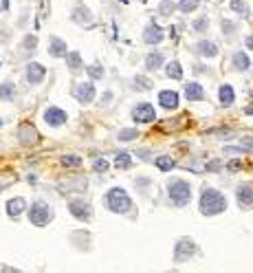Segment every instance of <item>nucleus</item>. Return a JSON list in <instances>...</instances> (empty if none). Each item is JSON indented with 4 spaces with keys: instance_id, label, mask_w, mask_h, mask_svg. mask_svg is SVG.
Instances as JSON below:
<instances>
[{
    "instance_id": "34",
    "label": "nucleus",
    "mask_w": 253,
    "mask_h": 273,
    "mask_svg": "<svg viewBox=\"0 0 253 273\" xmlns=\"http://www.w3.org/2000/svg\"><path fill=\"white\" fill-rule=\"evenodd\" d=\"M86 71H88L90 79H102V77H104V69H102V66H99V64H90Z\"/></svg>"
},
{
    "instance_id": "11",
    "label": "nucleus",
    "mask_w": 253,
    "mask_h": 273,
    "mask_svg": "<svg viewBox=\"0 0 253 273\" xmlns=\"http://www.w3.org/2000/svg\"><path fill=\"white\" fill-rule=\"evenodd\" d=\"M44 75H46V69H44L42 64H38V62L26 64V73H24V77H26V82H29L31 86H36V84L42 82Z\"/></svg>"
},
{
    "instance_id": "6",
    "label": "nucleus",
    "mask_w": 253,
    "mask_h": 273,
    "mask_svg": "<svg viewBox=\"0 0 253 273\" xmlns=\"http://www.w3.org/2000/svg\"><path fill=\"white\" fill-rule=\"evenodd\" d=\"M132 119H135L137 124H152L156 119V110L154 106H152L150 102H141L137 104L135 108H132Z\"/></svg>"
},
{
    "instance_id": "42",
    "label": "nucleus",
    "mask_w": 253,
    "mask_h": 273,
    "mask_svg": "<svg viewBox=\"0 0 253 273\" xmlns=\"http://www.w3.org/2000/svg\"><path fill=\"white\" fill-rule=\"evenodd\" d=\"M244 44H247V49L253 51V36H247V40H244Z\"/></svg>"
},
{
    "instance_id": "1",
    "label": "nucleus",
    "mask_w": 253,
    "mask_h": 273,
    "mask_svg": "<svg viewBox=\"0 0 253 273\" xmlns=\"http://www.w3.org/2000/svg\"><path fill=\"white\" fill-rule=\"evenodd\" d=\"M227 209V198L223 192L214 188H205L201 194V214L203 216H216Z\"/></svg>"
},
{
    "instance_id": "24",
    "label": "nucleus",
    "mask_w": 253,
    "mask_h": 273,
    "mask_svg": "<svg viewBox=\"0 0 253 273\" xmlns=\"http://www.w3.org/2000/svg\"><path fill=\"white\" fill-rule=\"evenodd\" d=\"M165 75H168L170 79H181L183 77L181 62H178V59H172V62L168 64V69H165Z\"/></svg>"
},
{
    "instance_id": "18",
    "label": "nucleus",
    "mask_w": 253,
    "mask_h": 273,
    "mask_svg": "<svg viewBox=\"0 0 253 273\" xmlns=\"http://www.w3.org/2000/svg\"><path fill=\"white\" fill-rule=\"evenodd\" d=\"M24 209H29V207H26V201H24L22 196H16V198H11V201L7 203V214H9L11 218L20 216Z\"/></svg>"
},
{
    "instance_id": "41",
    "label": "nucleus",
    "mask_w": 253,
    "mask_h": 273,
    "mask_svg": "<svg viewBox=\"0 0 253 273\" xmlns=\"http://www.w3.org/2000/svg\"><path fill=\"white\" fill-rule=\"evenodd\" d=\"M207 170H211V172L220 170V161H211V163H207Z\"/></svg>"
},
{
    "instance_id": "33",
    "label": "nucleus",
    "mask_w": 253,
    "mask_h": 273,
    "mask_svg": "<svg viewBox=\"0 0 253 273\" xmlns=\"http://www.w3.org/2000/svg\"><path fill=\"white\" fill-rule=\"evenodd\" d=\"M231 9H234V11H238V13H242L244 18L249 16V7L244 5L242 0H231Z\"/></svg>"
},
{
    "instance_id": "10",
    "label": "nucleus",
    "mask_w": 253,
    "mask_h": 273,
    "mask_svg": "<svg viewBox=\"0 0 253 273\" xmlns=\"http://www.w3.org/2000/svg\"><path fill=\"white\" fill-rule=\"evenodd\" d=\"M66 119H69V117H66V112L62 108H57V106H49V108L44 110V122L49 126H53V128L66 124Z\"/></svg>"
},
{
    "instance_id": "30",
    "label": "nucleus",
    "mask_w": 253,
    "mask_h": 273,
    "mask_svg": "<svg viewBox=\"0 0 253 273\" xmlns=\"http://www.w3.org/2000/svg\"><path fill=\"white\" fill-rule=\"evenodd\" d=\"M198 5H201V0H181V3H178V9L183 13H192Z\"/></svg>"
},
{
    "instance_id": "16",
    "label": "nucleus",
    "mask_w": 253,
    "mask_h": 273,
    "mask_svg": "<svg viewBox=\"0 0 253 273\" xmlns=\"http://www.w3.org/2000/svg\"><path fill=\"white\" fill-rule=\"evenodd\" d=\"M185 97H187L189 102H203L205 88L198 82H189V84H185Z\"/></svg>"
},
{
    "instance_id": "12",
    "label": "nucleus",
    "mask_w": 253,
    "mask_h": 273,
    "mask_svg": "<svg viewBox=\"0 0 253 273\" xmlns=\"http://www.w3.org/2000/svg\"><path fill=\"white\" fill-rule=\"evenodd\" d=\"M18 139L22 145H36L38 143V130L31 124H22L18 128Z\"/></svg>"
},
{
    "instance_id": "3",
    "label": "nucleus",
    "mask_w": 253,
    "mask_h": 273,
    "mask_svg": "<svg viewBox=\"0 0 253 273\" xmlns=\"http://www.w3.org/2000/svg\"><path fill=\"white\" fill-rule=\"evenodd\" d=\"M168 194L176 207H185L192 201V185L185 178H170L168 181Z\"/></svg>"
},
{
    "instance_id": "37",
    "label": "nucleus",
    "mask_w": 253,
    "mask_h": 273,
    "mask_svg": "<svg viewBox=\"0 0 253 273\" xmlns=\"http://www.w3.org/2000/svg\"><path fill=\"white\" fill-rule=\"evenodd\" d=\"M240 145H242V148H247V150H253V137H242Z\"/></svg>"
},
{
    "instance_id": "7",
    "label": "nucleus",
    "mask_w": 253,
    "mask_h": 273,
    "mask_svg": "<svg viewBox=\"0 0 253 273\" xmlns=\"http://www.w3.org/2000/svg\"><path fill=\"white\" fill-rule=\"evenodd\" d=\"M73 95H75L79 104H90L95 99V86H92V82H79L73 88Z\"/></svg>"
},
{
    "instance_id": "17",
    "label": "nucleus",
    "mask_w": 253,
    "mask_h": 273,
    "mask_svg": "<svg viewBox=\"0 0 253 273\" xmlns=\"http://www.w3.org/2000/svg\"><path fill=\"white\" fill-rule=\"evenodd\" d=\"M49 53H51L53 57H66V53H69V46H66L64 40H59V38L53 36V38L49 40Z\"/></svg>"
},
{
    "instance_id": "14",
    "label": "nucleus",
    "mask_w": 253,
    "mask_h": 273,
    "mask_svg": "<svg viewBox=\"0 0 253 273\" xmlns=\"http://www.w3.org/2000/svg\"><path fill=\"white\" fill-rule=\"evenodd\" d=\"M178 93L176 90H161L159 93V104L163 106L165 110H174V108H178Z\"/></svg>"
},
{
    "instance_id": "25",
    "label": "nucleus",
    "mask_w": 253,
    "mask_h": 273,
    "mask_svg": "<svg viewBox=\"0 0 253 273\" xmlns=\"http://www.w3.org/2000/svg\"><path fill=\"white\" fill-rule=\"evenodd\" d=\"M115 165L119 170H128L132 165V157L130 152H119V155H115Z\"/></svg>"
},
{
    "instance_id": "15",
    "label": "nucleus",
    "mask_w": 253,
    "mask_h": 273,
    "mask_svg": "<svg viewBox=\"0 0 253 273\" xmlns=\"http://www.w3.org/2000/svg\"><path fill=\"white\" fill-rule=\"evenodd\" d=\"M194 51L201 57H216L218 55V44L211 42V40H201V42L194 46Z\"/></svg>"
},
{
    "instance_id": "39",
    "label": "nucleus",
    "mask_w": 253,
    "mask_h": 273,
    "mask_svg": "<svg viewBox=\"0 0 253 273\" xmlns=\"http://www.w3.org/2000/svg\"><path fill=\"white\" fill-rule=\"evenodd\" d=\"M234 29H236V24H234V22H227V20H223V31L227 33V36H229V33L234 31Z\"/></svg>"
},
{
    "instance_id": "2",
    "label": "nucleus",
    "mask_w": 253,
    "mask_h": 273,
    "mask_svg": "<svg viewBox=\"0 0 253 273\" xmlns=\"http://www.w3.org/2000/svg\"><path fill=\"white\" fill-rule=\"evenodd\" d=\"M104 203H106V207H108L112 214H128V211L132 209V201H130V196L125 194L123 188L108 190V194L104 196Z\"/></svg>"
},
{
    "instance_id": "32",
    "label": "nucleus",
    "mask_w": 253,
    "mask_h": 273,
    "mask_svg": "<svg viewBox=\"0 0 253 273\" xmlns=\"http://www.w3.org/2000/svg\"><path fill=\"white\" fill-rule=\"evenodd\" d=\"M62 165H64V168H77V165H82V159L75 157V155L62 157Z\"/></svg>"
},
{
    "instance_id": "38",
    "label": "nucleus",
    "mask_w": 253,
    "mask_h": 273,
    "mask_svg": "<svg viewBox=\"0 0 253 273\" xmlns=\"http://www.w3.org/2000/svg\"><path fill=\"white\" fill-rule=\"evenodd\" d=\"M36 44H38V38H36V36H26V38H24V46H31V49H36Z\"/></svg>"
},
{
    "instance_id": "13",
    "label": "nucleus",
    "mask_w": 253,
    "mask_h": 273,
    "mask_svg": "<svg viewBox=\"0 0 253 273\" xmlns=\"http://www.w3.org/2000/svg\"><path fill=\"white\" fill-rule=\"evenodd\" d=\"M163 38H165V33L163 29L159 26L156 22H150L148 26H145V31H143V42H148V44H159V42H163Z\"/></svg>"
},
{
    "instance_id": "8",
    "label": "nucleus",
    "mask_w": 253,
    "mask_h": 273,
    "mask_svg": "<svg viewBox=\"0 0 253 273\" xmlns=\"http://www.w3.org/2000/svg\"><path fill=\"white\" fill-rule=\"evenodd\" d=\"M69 209H71V214L75 216L77 221L88 223L90 218H92V207H90V203H86V201H71L69 203Z\"/></svg>"
},
{
    "instance_id": "29",
    "label": "nucleus",
    "mask_w": 253,
    "mask_h": 273,
    "mask_svg": "<svg viewBox=\"0 0 253 273\" xmlns=\"http://www.w3.org/2000/svg\"><path fill=\"white\" fill-rule=\"evenodd\" d=\"M13 95H16V88H13L11 82H5L3 86H0V99H13Z\"/></svg>"
},
{
    "instance_id": "43",
    "label": "nucleus",
    "mask_w": 253,
    "mask_h": 273,
    "mask_svg": "<svg viewBox=\"0 0 253 273\" xmlns=\"http://www.w3.org/2000/svg\"><path fill=\"white\" fill-rule=\"evenodd\" d=\"M244 112H247V115H253V104H249L247 108H244Z\"/></svg>"
},
{
    "instance_id": "36",
    "label": "nucleus",
    "mask_w": 253,
    "mask_h": 273,
    "mask_svg": "<svg viewBox=\"0 0 253 273\" xmlns=\"http://www.w3.org/2000/svg\"><path fill=\"white\" fill-rule=\"evenodd\" d=\"M92 168H95V172H106L108 170V161H106V159H97V161L92 163Z\"/></svg>"
},
{
    "instance_id": "22",
    "label": "nucleus",
    "mask_w": 253,
    "mask_h": 273,
    "mask_svg": "<svg viewBox=\"0 0 253 273\" xmlns=\"http://www.w3.org/2000/svg\"><path fill=\"white\" fill-rule=\"evenodd\" d=\"M73 20L79 24H90L92 18H90V9L88 7H77L75 11H73Z\"/></svg>"
},
{
    "instance_id": "40",
    "label": "nucleus",
    "mask_w": 253,
    "mask_h": 273,
    "mask_svg": "<svg viewBox=\"0 0 253 273\" xmlns=\"http://www.w3.org/2000/svg\"><path fill=\"white\" fill-rule=\"evenodd\" d=\"M227 170H229V172L240 170V161H231V163H227Z\"/></svg>"
},
{
    "instance_id": "20",
    "label": "nucleus",
    "mask_w": 253,
    "mask_h": 273,
    "mask_svg": "<svg viewBox=\"0 0 253 273\" xmlns=\"http://www.w3.org/2000/svg\"><path fill=\"white\" fill-rule=\"evenodd\" d=\"M231 64H234L236 71H249L251 69V59L244 51H236L234 53V59H231Z\"/></svg>"
},
{
    "instance_id": "35",
    "label": "nucleus",
    "mask_w": 253,
    "mask_h": 273,
    "mask_svg": "<svg viewBox=\"0 0 253 273\" xmlns=\"http://www.w3.org/2000/svg\"><path fill=\"white\" fill-rule=\"evenodd\" d=\"M135 84H139V88H143V90L152 88V82H150L148 77H143V75H137V77H135Z\"/></svg>"
},
{
    "instance_id": "21",
    "label": "nucleus",
    "mask_w": 253,
    "mask_h": 273,
    "mask_svg": "<svg viewBox=\"0 0 253 273\" xmlns=\"http://www.w3.org/2000/svg\"><path fill=\"white\" fill-rule=\"evenodd\" d=\"M218 97H220V104L223 106H231L236 102V93H234V88H231L229 84H223L220 86V90H218Z\"/></svg>"
},
{
    "instance_id": "23",
    "label": "nucleus",
    "mask_w": 253,
    "mask_h": 273,
    "mask_svg": "<svg viewBox=\"0 0 253 273\" xmlns=\"http://www.w3.org/2000/svg\"><path fill=\"white\" fill-rule=\"evenodd\" d=\"M66 64H69V69L75 73L79 69H84L82 66V55H79L77 51H71V53H66Z\"/></svg>"
},
{
    "instance_id": "28",
    "label": "nucleus",
    "mask_w": 253,
    "mask_h": 273,
    "mask_svg": "<svg viewBox=\"0 0 253 273\" xmlns=\"http://www.w3.org/2000/svg\"><path fill=\"white\" fill-rule=\"evenodd\" d=\"M174 9H176V5L172 3V0H161V5H159V16L170 18L172 13H174Z\"/></svg>"
},
{
    "instance_id": "9",
    "label": "nucleus",
    "mask_w": 253,
    "mask_h": 273,
    "mask_svg": "<svg viewBox=\"0 0 253 273\" xmlns=\"http://www.w3.org/2000/svg\"><path fill=\"white\" fill-rule=\"evenodd\" d=\"M236 198H238V205H240L242 209L253 207V185L251 183H240L236 188Z\"/></svg>"
},
{
    "instance_id": "31",
    "label": "nucleus",
    "mask_w": 253,
    "mask_h": 273,
    "mask_svg": "<svg viewBox=\"0 0 253 273\" xmlns=\"http://www.w3.org/2000/svg\"><path fill=\"white\" fill-rule=\"evenodd\" d=\"M207 26H209V20H207V16H203V18H198L194 24H192V29H194L196 33H205L207 31Z\"/></svg>"
},
{
    "instance_id": "27",
    "label": "nucleus",
    "mask_w": 253,
    "mask_h": 273,
    "mask_svg": "<svg viewBox=\"0 0 253 273\" xmlns=\"http://www.w3.org/2000/svg\"><path fill=\"white\" fill-rule=\"evenodd\" d=\"M117 139L119 141H135V139H139V130L137 128H123V130H119Z\"/></svg>"
},
{
    "instance_id": "4",
    "label": "nucleus",
    "mask_w": 253,
    "mask_h": 273,
    "mask_svg": "<svg viewBox=\"0 0 253 273\" xmlns=\"http://www.w3.org/2000/svg\"><path fill=\"white\" fill-rule=\"evenodd\" d=\"M53 209L51 205H46L44 201H33L31 207H29V221L31 225H36V227H44V225H49L53 221Z\"/></svg>"
},
{
    "instance_id": "19",
    "label": "nucleus",
    "mask_w": 253,
    "mask_h": 273,
    "mask_svg": "<svg viewBox=\"0 0 253 273\" xmlns=\"http://www.w3.org/2000/svg\"><path fill=\"white\" fill-rule=\"evenodd\" d=\"M165 62V55H163V51H152L148 53V57H145V69L148 71H156V69H161Z\"/></svg>"
},
{
    "instance_id": "26",
    "label": "nucleus",
    "mask_w": 253,
    "mask_h": 273,
    "mask_svg": "<svg viewBox=\"0 0 253 273\" xmlns=\"http://www.w3.org/2000/svg\"><path fill=\"white\" fill-rule=\"evenodd\" d=\"M154 165H156V168L161 170V172H170L176 163H174V159H172V157H156V159H154Z\"/></svg>"
},
{
    "instance_id": "5",
    "label": "nucleus",
    "mask_w": 253,
    "mask_h": 273,
    "mask_svg": "<svg viewBox=\"0 0 253 273\" xmlns=\"http://www.w3.org/2000/svg\"><path fill=\"white\" fill-rule=\"evenodd\" d=\"M198 254V247L192 238H181L174 247V262H187L192 256Z\"/></svg>"
}]
</instances>
